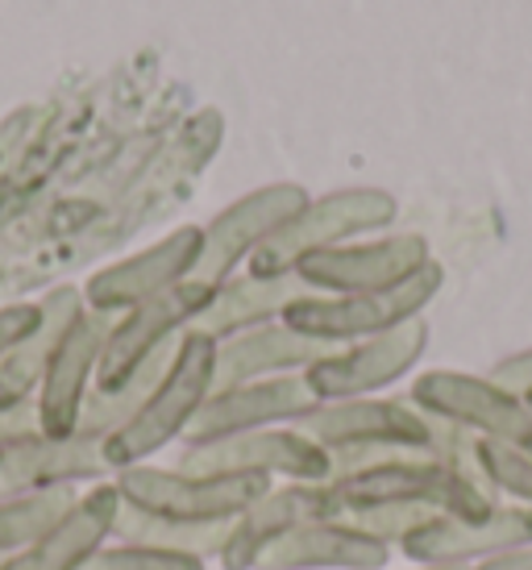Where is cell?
I'll use <instances>...</instances> for the list:
<instances>
[{
	"label": "cell",
	"mask_w": 532,
	"mask_h": 570,
	"mask_svg": "<svg viewBox=\"0 0 532 570\" xmlns=\"http://www.w3.org/2000/svg\"><path fill=\"white\" fill-rule=\"evenodd\" d=\"M109 330H112V321L105 317V313L83 308L76 317V325L63 333L59 350L50 354L42 387H38V396H33L38 429H42L47 438H76L79 412H83L88 392L96 387V371H100V354H105Z\"/></svg>",
	"instance_id": "9"
},
{
	"label": "cell",
	"mask_w": 532,
	"mask_h": 570,
	"mask_svg": "<svg viewBox=\"0 0 532 570\" xmlns=\"http://www.w3.org/2000/svg\"><path fill=\"white\" fill-rule=\"evenodd\" d=\"M121 512V491L112 479L79 491V500L50 524L42 538L21 554L4 558L0 570H83L112 541V524Z\"/></svg>",
	"instance_id": "14"
},
{
	"label": "cell",
	"mask_w": 532,
	"mask_h": 570,
	"mask_svg": "<svg viewBox=\"0 0 532 570\" xmlns=\"http://www.w3.org/2000/svg\"><path fill=\"white\" fill-rule=\"evenodd\" d=\"M38 321H42V304H4L0 308V363L38 330Z\"/></svg>",
	"instance_id": "29"
},
{
	"label": "cell",
	"mask_w": 532,
	"mask_h": 570,
	"mask_svg": "<svg viewBox=\"0 0 532 570\" xmlns=\"http://www.w3.org/2000/svg\"><path fill=\"white\" fill-rule=\"evenodd\" d=\"M208 301H213V287L196 279V284L171 287L155 301L129 308L121 321H112L105 354H100V371H96V387L100 392L126 387L155 354L171 350V333L179 325H188L191 317H200Z\"/></svg>",
	"instance_id": "6"
},
{
	"label": "cell",
	"mask_w": 532,
	"mask_h": 570,
	"mask_svg": "<svg viewBox=\"0 0 532 570\" xmlns=\"http://www.w3.org/2000/svg\"><path fill=\"white\" fill-rule=\"evenodd\" d=\"M42 304V321L38 330L13 346V354L0 363V412L4 409H21V404H33L38 387H42V375H47L50 354L59 350L63 333L76 325V317L83 313V296L76 287H55Z\"/></svg>",
	"instance_id": "21"
},
{
	"label": "cell",
	"mask_w": 532,
	"mask_h": 570,
	"mask_svg": "<svg viewBox=\"0 0 532 570\" xmlns=\"http://www.w3.org/2000/svg\"><path fill=\"white\" fill-rule=\"evenodd\" d=\"M296 213H299V191H292V188H270V191H263V196H250V200L234 205L208 234H204L200 263H196L200 284L213 287L242 254L250 250V246H258V242L266 246Z\"/></svg>",
	"instance_id": "20"
},
{
	"label": "cell",
	"mask_w": 532,
	"mask_h": 570,
	"mask_svg": "<svg viewBox=\"0 0 532 570\" xmlns=\"http://www.w3.org/2000/svg\"><path fill=\"white\" fill-rule=\"evenodd\" d=\"M495 383H503V387H508V392H516V396H529L532 392V354L508 358V363L495 371Z\"/></svg>",
	"instance_id": "30"
},
{
	"label": "cell",
	"mask_w": 532,
	"mask_h": 570,
	"mask_svg": "<svg viewBox=\"0 0 532 570\" xmlns=\"http://www.w3.org/2000/svg\"><path fill=\"white\" fill-rule=\"evenodd\" d=\"M520 400H524V404H529V412H532V392H529V396H520Z\"/></svg>",
	"instance_id": "33"
},
{
	"label": "cell",
	"mask_w": 532,
	"mask_h": 570,
	"mask_svg": "<svg viewBox=\"0 0 532 570\" xmlns=\"http://www.w3.org/2000/svg\"><path fill=\"white\" fill-rule=\"evenodd\" d=\"M0 562H4V558H0Z\"/></svg>",
	"instance_id": "35"
},
{
	"label": "cell",
	"mask_w": 532,
	"mask_h": 570,
	"mask_svg": "<svg viewBox=\"0 0 532 570\" xmlns=\"http://www.w3.org/2000/svg\"><path fill=\"white\" fill-rule=\"evenodd\" d=\"M433 517H441V512H433V508H407V504H392V508H366V512H349L345 521L358 524L362 533H371V538H378L383 546H400V541L407 538V533H416L424 521H433Z\"/></svg>",
	"instance_id": "28"
},
{
	"label": "cell",
	"mask_w": 532,
	"mask_h": 570,
	"mask_svg": "<svg viewBox=\"0 0 532 570\" xmlns=\"http://www.w3.org/2000/svg\"><path fill=\"white\" fill-rule=\"evenodd\" d=\"M387 570V567H383ZM407 570H470V567H407Z\"/></svg>",
	"instance_id": "32"
},
{
	"label": "cell",
	"mask_w": 532,
	"mask_h": 570,
	"mask_svg": "<svg viewBox=\"0 0 532 570\" xmlns=\"http://www.w3.org/2000/svg\"><path fill=\"white\" fill-rule=\"evenodd\" d=\"M200 229H179V234H171V238L150 246V250L92 275L88 287H83V301H88L92 313H105V317L121 313V308L129 313V308H138V304L155 301V296L184 284V275H191L196 263H200Z\"/></svg>",
	"instance_id": "13"
},
{
	"label": "cell",
	"mask_w": 532,
	"mask_h": 570,
	"mask_svg": "<svg viewBox=\"0 0 532 570\" xmlns=\"http://www.w3.org/2000/svg\"><path fill=\"white\" fill-rule=\"evenodd\" d=\"M112 475L100 442L83 438H47L33 433L4 445L0 459V495H26V491H59V488H92Z\"/></svg>",
	"instance_id": "16"
},
{
	"label": "cell",
	"mask_w": 532,
	"mask_h": 570,
	"mask_svg": "<svg viewBox=\"0 0 532 570\" xmlns=\"http://www.w3.org/2000/svg\"><path fill=\"white\" fill-rule=\"evenodd\" d=\"M387 217H392V200L378 191H345V196L325 200L321 208H308V213L299 208L296 217L263 246L258 271L279 275L283 267H296L304 254L321 250V242L337 238V234H354L362 225H378Z\"/></svg>",
	"instance_id": "19"
},
{
	"label": "cell",
	"mask_w": 532,
	"mask_h": 570,
	"mask_svg": "<svg viewBox=\"0 0 532 570\" xmlns=\"http://www.w3.org/2000/svg\"><path fill=\"white\" fill-rule=\"evenodd\" d=\"M296 429L325 450H354V445H392V450H412V454L437 450V421L395 400L362 396L316 404Z\"/></svg>",
	"instance_id": "7"
},
{
	"label": "cell",
	"mask_w": 532,
	"mask_h": 570,
	"mask_svg": "<svg viewBox=\"0 0 532 570\" xmlns=\"http://www.w3.org/2000/svg\"><path fill=\"white\" fill-rule=\"evenodd\" d=\"M387 562L392 546H383L342 517L292 529L258 558V570H383Z\"/></svg>",
	"instance_id": "18"
},
{
	"label": "cell",
	"mask_w": 532,
	"mask_h": 570,
	"mask_svg": "<svg viewBox=\"0 0 532 570\" xmlns=\"http://www.w3.org/2000/svg\"><path fill=\"white\" fill-rule=\"evenodd\" d=\"M470 570H532V546H520V550H508V554H495L479 562Z\"/></svg>",
	"instance_id": "31"
},
{
	"label": "cell",
	"mask_w": 532,
	"mask_h": 570,
	"mask_svg": "<svg viewBox=\"0 0 532 570\" xmlns=\"http://www.w3.org/2000/svg\"><path fill=\"white\" fill-rule=\"evenodd\" d=\"M175 466L196 475H266L287 483H329L333 471L329 450L299 429H258L208 445H188Z\"/></svg>",
	"instance_id": "5"
},
{
	"label": "cell",
	"mask_w": 532,
	"mask_h": 570,
	"mask_svg": "<svg viewBox=\"0 0 532 570\" xmlns=\"http://www.w3.org/2000/svg\"><path fill=\"white\" fill-rule=\"evenodd\" d=\"M313 521H342V504H337L329 483H283V488H270L258 504H250L229 524V541H225V550L217 558L220 570H258V558L275 541Z\"/></svg>",
	"instance_id": "12"
},
{
	"label": "cell",
	"mask_w": 532,
	"mask_h": 570,
	"mask_svg": "<svg viewBox=\"0 0 532 570\" xmlns=\"http://www.w3.org/2000/svg\"><path fill=\"white\" fill-rule=\"evenodd\" d=\"M275 308H292L287 304V287L275 284V275L266 279H254V284H237L229 287L225 296H213L208 308L200 313V333H208L217 342V333H234L246 330V325H258L263 317H270Z\"/></svg>",
	"instance_id": "25"
},
{
	"label": "cell",
	"mask_w": 532,
	"mask_h": 570,
	"mask_svg": "<svg viewBox=\"0 0 532 570\" xmlns=\"http://www.w3.org/2000/svg\"><path fill=\"white\" fill-rule=\"evenodd\" d=\"M532 546V508L503 504L486 521L433 517L400 541V554L416 567H479L486 558Z\"/></svg>",
	"instance_id": "10"
},
{
	"label": "cell",
	"mask_w": 532,
	"mask_h": 570,
	"mask_svg": "<svg viewBox=\"0 0 532 570\" xmlns=\"http://www.w3.org/2000/svg\"><path fill=\"white\" fill-rule=\"evenodd\" d=\"M412 404L445 425L466 429L470 438L512 445L532 459V412L529 404L508 392L495 380H474V375H454V371H433L416 380Z\"/></svg>",
	"instance_id": "4"
},
{
	"label": "cell",
	"mask_w": 532,
	"mask_h": 570,
	"mask_svg": "<svg viewBox=\"0 0 532 570\" xmlns=\"http://www.w3.org/2000/svg\"><path fill=\"white\" fill-rule=\"evenodd\" d=\"M112 483L126 504L188 524H229L275 488L266 475H196V471H179V466L167 471L150 462L117 471Z\"/></svg>",
	"instance_id": "3"
},
{
	"label": "cell",
	"mask_w": 532,
	"mask_h": 570,
	"mask_svg": "<svg viewBox=\"0 0 532 570\" xmlns=\"http://www.w3.org/2000/svg\"><path fill=\"white\" fill-rule=\"evenodd\" d=\"M474 459L483 466L486 483L495 488V495H508L512 504H524L532 508V459L529 454H520L512 445H500V442H474Z\"/></svg>",
	"instance_id": "26"
},
{
	"label": "cell",
	"mask_w": 532,
	"mask_h": 570,
	"mask_svg": "<svg viewBox=\"0 0 532 570\" xmlns=\"http://www.w3.org/2000/svg\"><path fill=\"white\" fill-rule=\"evenodd\" d=\"M83 570H204L200 558L155 550V546H129V541H109Z\"/></svg>",
	"instance_id": "27"
},
{
	"label": "cell",
	"mask_w": 532,
	"mask_h": 570,
	"mask_svg": "<svg viewBox=\"0 0 532 570\" xmlns=\"http://www.w3.org/2000/svg\"><path fill=\"white\" fill-rule=\"evenodd\" d=\"M329 488L342 504V517L366 512V508L407 504L433 508L441 517H457V521H486L503 508L495 491L470 483L466 475H457L454 466H445L433 454H400L358 475L329 479Z\"/></svg>",
	"instance_id": "2"
},
{
	"label": "cell",
	"mask_w": 532,
	"mask_h": 570,
	"mask_svg": "<svg viewBox=\"0 0 532 570\" xmlns=\"http://www.w3.org/2000/svg\"><path fill=\"white\" fill-rule=\"evenodd\" d=\"M213 375H217V342L200 330L188 333L175 346L171 363L162 371V380L155 383V392L146 396V404L112 433L109 442H100L112 475L126 466H141V462L155 459L158 450L188 438L191 421L200 416V409L213 396Z\"/></svg>",
	"instance_id": "1"
},
{
	"label": "cell",
	"mask_w": 532,
	"mask_h": 570,
	"mask_svg": "<svg viewBox=\"0 0 532 570\" xmlns=\"http://www.w3.org/2000/svg\"><path fill=\"white\" fill-rule=\"evenodd\" d=\"M424 325H400L392 333H378L366 346L345 350V354H325L321 363L308 366V387L321 404L333 400H362L400 380L407 366L421 358Z\"/></svg>",
	"instance_id": "15"
},
{
	"label": "cell",
	"mask_w": 532,
	"mask_h": 570,
	"mask_svg": "<svg viewBox=\"0 0 532 570\" xmlns=\"http://www.w3.org/2000/svg\"><path fill=\"white\" fill-rule=\"evenodd\" d=\"M0 459H4V445H0Z\"/></svg>",
	"instance_id": "34"
},
{
	"label": "cell",
	"mask_w": 532,
	"mask_h": 570,
	"mask_svg": "<svg viewBox=\"0 0 532 570\" xmlns=\"http://www.w3.org/2000/svg\"><path fill=\"white\" fill-rule=\"evenodd\" d=\"M229 524L171 521V517H155V512L134 508V504L121 500V512H117V524H112V541L155 546V550H171V554H188V558L208 562V558H220V550H225V541H229Z\"/></svg>",
	"instance_id": "23"
},
{
	"label": "cell",
	"mask_w": 532,
	"mask_h": 570,
	"mask_svg": "<svg viewBox=\"0 0 532 570\" xmlns=\"http://www.w3.org/2000/svg\"><path fill=\"white\" fill-rule=\"evenodd\" d=\"M76 500H79L76 488L0 495V558H13L26 546H33Z\"/></svg>",
	"instance_id": "24"
},
{
	"label": "cell",
	"mask_w": 532,
	"mask_h": 570,
	"mask_svg": "<svg viewBox=\"0 0 532 570\" xmlns=\"http://www.w3.org/2000/svg\"><path fill=\"white\" fill-rule=\"evenodd\" d=\"M325 358L321 342L287 330H258L246 337H234L217 346V375H213V392H229L242 383H254L270 375V371H292V366H313Z\"/></svg>",
	"instance_id": "22"
},
{
	"label": "cell",
	"mask_w": 532,
	"mask_h": 570,
	"mask_svg": "<svg viewBox=\"0 0 532 570\" xmlns=\"http://www.w3.org/2000/svg\"><path fill=\"white\" fill-rule=\"evenodd\" d=\"M437 287V271H416L412 279L387 287V292H354L342 301H296L287 308L292 330L313 342H345L366 333H392L407 325V317L421 308Z\"/></svg>",
	"instance_id": "8"
},
{
	"label": "cell",
	"mask_w": 532,
	"mask_h": 570,
	"mask_svg": "<svg viewBox=\"0 0 532 570\" xmlns=\"http://www.w3.org/2000/svg\"><path fill=\"white\" fill-rule=\"evenodd\" d=\"M321 400L313 396L308 380H254L229 392H213L200 416L191 421L188 445H208L220 438H237V433H258V429L299 425Z\"/></svg>",
	"instance_id": "11"
},
{
	"label": "cell",
	"mask_w": 532,
	"mask_h": 570,
	"mask_svg": "<svg viewBox=\"0 0 532 570\" xmlns=\"http://www.w3.org/2000/svg\"><path fill=\"white\" fill-rule=\"evenodd\" d=\"M424 267V246L416 238L375 242V246H345V250H313L296 263V271L316 287L354 292H387L412 279Z\"/></svg>",
	"instance_id": "17"
}]
</instances>
